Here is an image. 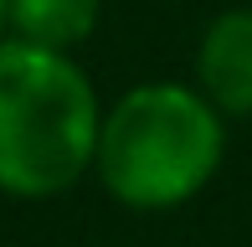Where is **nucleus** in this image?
Instances as JSON below:
<instances>
[{
	"label": "nucleus",
	"mask_w": 252,
	"mask_h": 247,
	"mask_svg": "<svg viewBox=\"0 0 252 247\" xmlns=\"http://www.w3.org/2000/svg\"><path fill=\"white\" fill-rule=\"evenodd\" d=\"M226 160V119L196 83H134L103 108L93 175L129 211H175L216 181Z\"/></svg>",
	"instance_id": "f257e3e1"
},
{
	"label": "nucleus",
	"mask_w": 252,
	"mask_h": 247,
	"mask_svg": "<svg viewBox=\"0 0 252 247\" xmlns=\"http://www.w3.org/2000/svg\"><path fill=\"white\" fill-rule=\"evenodd\" d=\"M103 103L72 52L0 36V196L52 201L93 175Z\"/></svg>",
	"instance_id": "f03ea898"
},
{
	"label": "nucleus",
	"mask_w": 252,
	"mask_h": 247,
	"mask_svg": "<svg viewBox=\"0 0 252 247\" xmlns=\"http://www.w3.org/2000/svg\"><path fill=\"white\" fill-rule=\"evenodd\" d=\"M0 36H5V0H0Z\"/></svg>",
	"instance_id": "39448f33"
},
{
	"label": "nucleus",
	"mask_w": 252,
	"mask_h": 247,
	"mask_svg": "<svg viewBox=\"0 0 252 247\" xmlns=\"http://www.w3.org/2000/svg\"><path fill=\"white\" fill-rule=\"evenodd\" d=\"M196 88L221 119H252V5H226L196 41Z\"/></svg>",
	"instance_id": "7ed1b4c3"
},
{
	"label": "nucleus",
	"mask_w": 252,
	"mask_h": 247,
	"mask_svg": "<svg viewBox=\"0 0 252 247\" xmlns=\"http://www.w3.org/2000/svg\"><path fill=\"white\" fill-rule=\"evenodd\" d=\"M103 0H5V36L52 52H77L98 31Z\"/></svg>",
	"instance_id": "20e7f679"
}]
</instances>
